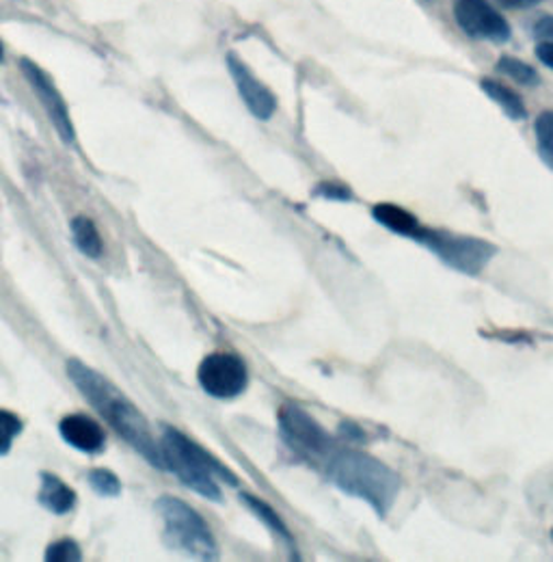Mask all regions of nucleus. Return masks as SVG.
Listing matches in <instances>:
<instances>
[{"instance_id":"obj_10","label":"nucleus","mask_w":553,"mask_h":562,"mask_svg":"<svg viewBox=\"0 0 553 562\" xmlns=\"http://www.w3.org/2000/svg\"><path fill=\"white\" fill-rule=\"evenodd\" d=\"M227 66H229L232 78H234V82H236V87H238V91H240L245 104L249 106V111H251L258 120H262V122L271 120L276 109L275 93H273L267 85H262L238 57L229 55V57H227Z\"/></svg>"},{"instance_id":"obj_22","label":"nucleus","mask_w":553,"mask_h":562,"mask_svg":"<svg viewBox=\"0 0 553 562\" xmlns=\"http://www.w3.org/2000/svg\"><path fill=\"white\" fill-rule=\"evenodd\" d=\"M314 193L318 198L334 200V202H350L352 200V191L345 187V184H338V182H323V184L316 187Z\"/></svg>"},{"instance_id":"obj_8","label":"nucleus","mask_w":553,"mask_h":562,"mask_svg":"<svg viewBox=\"0 0 553 562\" xmlns=\"http://www.w3.org/2000/svg\"><path fill=\"white\" fill-rule=\"evenodd\" d=\"M454 18L463 33L481 42L504 44L512 35L510 24L488 0H454Z\"/></svg>"},{"instance_id":"obj_25","label":"nucleus","mask_w":553,"mask_h":562,"mask_svg":"<svg viewBox=\"0 0 553 562\" xmlns=\"http://www.w3.org/2000/svg\"><path fill=\"white\" fill-rule=\"evenodd\" d=\"M537 57L545 68L553 70V42H541L537 46Z\"/></svg>"},{"instance_id":"obj_18","label":"nucleus","mask_w":553,"mask_h":562,"mask_svg":"<svg viewBox=\"0 0 553 562\" xmlns=\"http://www.w3.org/2000/svg\"><path fill=\"white\" fill-rule=\"evenodd\" d=\"M534 135H537V149L541 160L548 165V169L553 171V111H545L537 117Z\"/></svg>"},{"instance_id":"obj_11","label":"nucleus","mask_w":553,"mask_h":562,"mask_svg":"<svg viewBox=\"0 0 553 562\" xmlns=\"http://www.w3.org/2000/svg\"><path fill=\"white\" fill-rule=\"evenodd\" d=\"M59 432L61 437L68 441L69 446H74L76 450H82L87 454H95L104 450L106 443V435L104 430L95 424V420L87 418V416H68L59 424Z\"/></svg>"},{"instance_id":"obj_3","label":"nucleus","mask_w":553,"mask_h":562,"mask_svg":"<svg viewBox=\"0 0 553 562\" xmlns=\"http://www.w3.org/2000/svg\"><path fill=\"white\" fill-rule=\"evenodd\" d=\"M160 450L165 459V470L173 472L189 490L204 495L207 499H223L216 481L238 485V479L221 461H216L206 448L198 446L193 439L171 426L162 428Z\"/></svg>"},{"instance_id":"obj_7","label":"nucleus","mask_w":553,"mask_h":562,"mask_svg":"<svg viewBox=\"0 0 553 562\" xmlns=\"http://www.w3.org/2000/svg\"><path fill=\"white\" fill-rule=\"evenodd\" d=\"M200 385L214 398H236L247 390L249 372L245 361L232 352H212L198 370Z\"/></svg>"},{"instance_id":"obj_1","label":"nucleus","mask_w":553,"mask_h":562,"mask_svg":"<svg viewBox=\"0 0 553 562\" xmlns=\"http://www.w3.org/2000/svg\"><path fill=\"white\" fill-rule=\"evenodd\" d=\"M71 383L84 394V398L109 420V424L137 450L143 459H147L154 468L165 470V459L160 443L149 432V424L140 416L137 407L100 372L84 366L80 359H71L68 363Z\"/></svg>"},{"instance_id":"obj_12","label":"nucleus","mask_w":553,"mask_h":562,"mask_svg":"<svg viewBox=\"0 0 553 562\" xmlns=\"http://www.w3.org/2000/svg\"><path fill=\"white\" fill-rule=\"evenodd\" d=\"M372 218L381 227H385L387 232H392L396 236H403V238H409L414 243L417 234L424 227L421 221L415 216L414 212H409L407 209L398 206V204H387V202L372 206Z\"/></svg>"},{"instance_id":"obj_4","label":"nucleus","mask_w":553,"mask_h":562,"mask_svg":"<svg viewBox=\"0 0 553 562\" xmlns=\"http://www.w3.org/2000/svg\"><path fill=\"white\" fill-rule=\"evenodd\" d=\"M415 243L426 247L445 267L467 278L483 276L484 269L499 254L497 245H493L490 240H484L478 236H463L445 229H432V227H421Z\"/></svg>"},{"instance_id":"obj_27","label":"nucleus","mask_w":553,"mask_h":562,"mask_svg":"<svg viewBox=\"0 0 553 562\" xmlns=\"http://www.w3.org/2000/svg\"><path fill=\"white\" fill-rule=\"evenodd\" d=\"M0 59H2V44H0Z\"/></svg>"},{"instance_id":"obj_21","label":"nucleus","mask_w":553,"mask_h":562,"mask_svg":"<svg viewBox=\"0 0 553 562\" xmlns=\"http://www.w3.org/2000/svg\"><path fill=\"white\" fill-rule=\"evenodd\" d=\"M46 561H80V548H78L74 541H59V543H53V546L48 548V552H46Z\"/></svg>"},{"instance_id":"obj_2","label":"nucleus","mask_w":553,"mask_h":562,"mask_svg":"<svg viewBox=\"0 0 553 562\" xmlns=\"http://www.w3.org/2000/svg\"><path fill=\"white\" fill-rule=\"evenodd\" d=\"M325 468L340 492L365 502L381 519L392 513L403 490V479L390 465L361 450H336Z\"/></svg>"},{"instance_id":"obj_26","label":"nucleus","mask_w":553,"mask_h":562,"mask_svg":"<svg viewBox=\"0 0 553 562\" xmlns=\"http://www.w3.org/2000/svg\"><path fill=\"white\" fill-rule=\"evenodd\" d=\"M537 2H541V0H501V4L510 7V9H530Z\"/></svg>"},{"instance_id":"obj_23","label":"nucleus","mask_w":553,"mask_h":562,"mask_svg":"<svg viewBox=\"0 0 553 562\" xmlns=\"http://www.w3.org/2000/svg\"><path fill=\"white\" fill-rule=\"evenodd\" d=\"M534 37L543 40V42H553V15H543L534 22L532 26Z\"/></svg>"},{"instance_id":"obj_5","label":"nucleus","mask_w":553,"mask_h":562,"mask_svg":"<svg viewBox=\"0 0 553 562\" xmlns=\"http://www.w3.org/2000/svg\"><path fill=\"white\" fill-rule=\"evenodd\" d=\"M156 510L165 521V539L173 550H182L195 559L212 561L218 557V546L202 515L178 497H160Z\"/></svg>"},{"instance_id":"obj_6","label":"nucleus","mask_w":553,"mask_h":562,"mask_svg":"<svg viewBox=\"0 0 553 562\" xmlns=\"http://www.w3.org/2000/svg\"><path fill=\"white\" fill-rule=\"evenodd\" d=\"M279 428L287 448L309 463L327 465L331 454L338 450L334 437L296 405H283L279 409Z\"/></svg>"},{"instance_id":"obj_16","label":"nucleus","mask_w":553,"mask_h":562,"mask_svg":"<svg viewBox=\"0 0 553 562\" xmlns=\"http://www.w3.org/2000/svg\"><path fill=\"white\" fill-rule=\"evenodd\" d=\"M71 234H74V243L76 247L89 256V258H100L102 251H104V245H102V238H100V232L95 229L93 221L87 218V216H76L71 221Z\"/></svg>"},{"instance_id":"obj_9","label":"nucleus","mask_w":553,"mask_h":562,"mask_svg":"<svg viewBox=\"0 0 553 562\" xmlns=\"http://www.w3.org/2000/svg\"><path fill=\"white\" fill-rule=\"evenodd\" d=\"M20 68L24 71L26 80L31 82L33 91L37 93L40 102L44 104V109H46L53 126L57 128L59 137L66 143H71L76 135H74V126H71V120H69L68 106H66V100L61 98V93L57 91L53 78L29 59H22Z\"/></svg>"},{"instance_id":"obj_17","label":"nucleus","mask_w":553,"mask_h":562,"mask_svg":"<svg viewBox=\"0 0 553 562\" xmlns=\"http://www.w3.org/2000/svg\"><path fill=\"white\" fill-rule=\"evenodd\" d=\"M495 68H497V71H501L504 76L512 78L515 82L523 85V87H539L541 85L539 71L534 70L532 66H528L526 61H521V59H515V57L506 55L497 61Z\"/></svg>"},{"instance_id":"obj_24","label":"nucleus","mask_w":553,"mask_h":562,"mask_svg":"<svg viewBox=\"0 0 553 562\" xmlns=\"http://www.w3.org/2000/svg\"><path fill=\"white\" fill-rule=\"evenodd\" d=\"M340 435L346 437V439H350V441H357V443L365 441V432L361 430V426H357V424H352V422H342Z\"/></svg>"},{"instance_id":"obj_14","label":"nucleus","mask_w":553,"mask_h":562,"mask_svg":"<svg viewBox=\"0 0 553 562\" xmlns=\"http://www.w3.org/2000/svg\"><path fill=\"white\" fill-rule=\"evenodd\" d=\"M40 502L55 515H66L76 506V493L55 474H42V492Z\"/></svg>"},{"instance_id":"obj_13","label":"nucleus","mask_w":553,"mask_h":562,"mask_svg":"<svg viewBox=\"0 0 553 562\" xmlns=\"http://www.w3.org/2000/svg\"><path fill=\"white\" fill-rule=\"evenodd\" d=\"M481 89L512 122L528 120V106H526L523 98L517 91H512L510 87H506L493 78H483Z\"/></svg>"},{"instance_id":"obj_19","label":"nucleus","mask_w":553,"mask_h":562,"mask_svg":"<svg viewBox=\"0 0 553 562\" xmlns=\"http://www.w3.org/2000/svg\"><path fill=\"white\" fill-rule=\"evenodd\" d=\"M89 483L93 487V492L104 495V497H117L122 493V483L120 479L109 472V470H95L89 474Z\"/></svg>"},{"instance_id":"obj_20","label":"nucleus","mask_w":553,"mask_h":562,"mask_svg":"<svg viewBox=\"0 0 553 562\" xmlns=\"http://www.w3.org/2000/svg\"><path fill=\"white\" fill-rule=\"evenodd\" d=\"M22 432V420L11 412H0V454L11 450L13 437Z\"/></svg>"},{"instance_id":"obj_15","label":"nucleus","mask_w":553,"mask_h":562,"mask_svg":"<svg viewBox=\"0 0 553 562\" xmlns=\"http://www.w3.org/2000/svg\"><path fill=\"white\" fill-rule=\"evenodd\" d=\"M242 502L249 506L251 513L258 515V519H260L271 532H275V537H279V539L287 546V550H290L292 557L296 559V543H294V539H292L287 526L283 524V519L276 515L275 510H273L269 504H264L260 497H253V495H247V493L242 495Z\"/></svg>"},{"instance_id":"obj_28","label":"nucleus","mask_w":553,"mask_h":562,"mask_svg":"<svg viewBox=\"0 0 553 562\" xmlns=\"http://www.w3.org/2000/svg\"><path fill=\"white\" fill-rule=\"evenodd\" d=\"M552 541H553V528H552Z\"/></svg>"}]
</instances>
